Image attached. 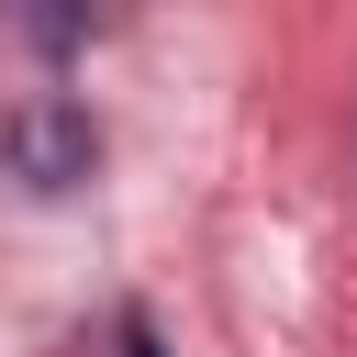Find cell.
<instances>
[{
	"label": "cell",
	"mask_w": 357,
	"mask_h": 357,
	"mask_svg": "<svg viewBox=\"0 0 357 357\" xmlns=\"http://www.w3.org/2000/svg\"><path fill=\"white\" fill-rule=\"evenodd\" d=\"M11 22H22V45H33V56H78L89 0H11Z\"/></svg>",
	"instance_id": "obj_2"
},
{
	"label": "cell",
	"mask_w": 357,
	"mask_h": 357,
	"mask_svg": "<svg viewBox=\"0 0 357 357\" xmlns=\"http://www.w3.org/2000/svg\"><path fill=\"white\" fill-rule=\"evenodd\" d=\"M123 357H167V346H156V324H145V312H123Z\"/></svg>",
	"instance_id": "obj_3"
},
{
	"label": "cell",
	"mask_w": 357,
	"mask_h": 357,
	"mask_svg": "<svg viewBox=\"0 0 357 357\" xmlns=\"http://www.w3.org/2000/svg\"><path fill=\"white\" fill-rule=\"evenodd\" d=\"M0 167H11L33 201H56V190H78V178L100 167V123H89L78 100L33 89V100H11V112H0Z\"/></svg>",
	"instance_id": "obj_1"
}]
</instances>
